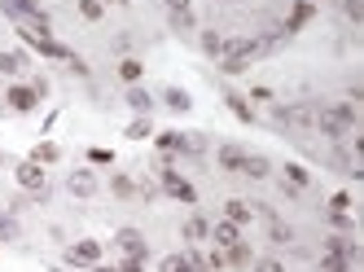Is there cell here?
Masks as SVG:
<instances>
[{"label": "cell", "mask_w": 364, "mask_h": 272, "mask_svg": "<svg viewBox=\"0 0 364 272\" xmlns=\"http://www.w3.org/2000/svg\"><path fill=\"white\" fill-rule=\"evenodd\" d=\"M211 242L220 246V251H228V246L241 242V229H237V224H228V220H220V224H211Z\"/></svg>", "instance_id": "ba28073f"}, {"label": "cell", "mask_w": 364, "mask_h": 272, "mask_svg": "<svg viewBox=\"0 0 364 272\" xmlns=\"http://www.w3.org/2000/svg\"><path fill=\"white\" fill-rule=\"evenodd\" d=\"M268 242L272 246H294V229H290L285 220H272L268 224Z\"/></svg>", "instance_id": "d6986e66"}, {"label": "cell", "mask_w": 364, "mask_h": 272, "mask_svg": "<svg viewBox=\"0 0 364 272\" xmlns=\"http://www.w3.org/2000/svg\"><path fill=\"white\" fill-rule=\"evenodd\" d=\"M22 66H27V53H18V49H0V75H18Z\"/></svg>", "instance_id": "2e32d148"}, {"label": "cell", "mask_w": 364, "mask_h": 272, "mask_svg": "<svg viewBox=\"0 0 364 272\" xmlns=\"http://www.w3.org/2000/svg\"><path fill=\"white\" fill-rule=\"evenodd\" d=\"M62 158V149L53 145V140H40V145L31 149V163H40V167H48V163H57Z\"/></svg>", "instance_id": "ffe728a7"}, {"label": "cell", "mask_w": 364, "mask_h": 272, "mask_svg": "<svg viewBox=\"0 0 364 272\" xmlns=\"http://www.w3.org/2000/svg\"><path fill=\"white\" fill-rule=\"evenodd\" d=\"M159 272H189V259H185V255H163Z\"/></svg>", "instance_id": "83f0119b"}, {"label": "cell", "mask_w": 364, "mask_h": 272, "mask_svg": "<svg viewBox=\"0 0 364 272\" xmlns=\"http://www.w3.org/2000/svg\"><path fill=\"white\" fill-rule=\"evenodd\" d=\"M128 136H132V140H145V136H154V123H150V114H136V119L128 123Z\"/></svg>", "instance_id": "603a6c76"}, {"label": "cell", "mask_w": 364, "mask_h": 272, "mask_svg": "<svg viewBox=\"0 0 364 272\" xmlns=\"http://www.w3.org/2000/svg\"><path fill=\"white\" fill-rule=\"evenodd\" d=\"M163 105H167V110H176V114H185L189 105H193V97H189L185 88H167L163 92Z\"/></svg>", "instance_id": "e0dca14e"}, {"label": "cell", "mask_w": 364, "mask_h": 272, "mask_svg": "<svg viewBox=\"0 0 364 272\" xmlns=\"http://www.w3.org/2000/svg\"><path fill=\"white\" fill-rule=\"evenodd\" d=\"M321 272H351V264H343V259H334V255H325V259H321Z\"/></svg>", "instance_id": "e575fe53"}, {"label": "cell", "mask_w": 364, "mask_h": 272, "mask_svg": "<svg viewBox=\"0 0 364 272\" xmlns=\"http://www.w3.org/2000/svg\"><path fill=\"white\" fill-rule=\"evenodd\" d=\"M185 259H189V272H211L206 255H198V251H185Z\"/></svg>", "instance_id": "d6a6232c"}, {"label": "cell", "mask_w": 364, "mask_h": 272, "mask_svg": "<svg viewBox=\"0 0 364 272\" xmlns=\"http://www.w3.org/2000/svg\"><path fill=\"white\" fill-rule=\"evenodd\" d=\"M224 220L241 229V224H250V220H254V207H250V202H241V198H228V202H224Z\"/></svg>", "instance_id": "8fae6325"}, {"label": "cell", "mask_w": 364, "mask_h": 272, "mask_svg": "<svg viewBox=\"0 0 364 272\" xmlns=\"http://www.w3.org/2000/svg\"><path fill=\"white\" fill-rule=\"evenodd\" d=\"M114 246L123 251V259H128V255H141V259L150 255V246H145V233H141V229H132V224L114 233Z\"/></svg>", "instance_id": "5b68a950"}, {"label": "cell", "mask_w": 364, "mask_h": 272, "mask_svg": "<svg viewBox=\"0 0 364 272\" xmlns=\"http://www.w3.org/2000/svg\"><path fill=\"white\" fill-rule=\"evenodd\" d=\"M22 238V229H18V220L9 216V211H0V242H18Z\"/></svg>", "instance_id": "cb8c5ba5"}, {"label": "cell", "mask_w": 364, "mask_h": 272, "mask_svg": "<svg viewBox=\"0 0 364 272\" xmlns=\"http://www.w3.org/2000/svg\"><path fill=\"white\" fill-rule=\"evenodd\" d=\"M206 238H211V224L202 216H189L185 220V242H206Z\"/></svg>", "instance_id": "ac0fdd59"}, {"label": "cell", "mask_w": 364, "mask_h": 272, "mask_svg": "<svg viewBox=\"0 0 364 272\" xmlns=\"http://www.w3.org/2000/svg\"><path fill=\"white\" fill-rule=\"evenodd\" d=\"M159 149L163 154H180V132H163L159 136Z\"/></svg>", "instance_id": "f546056e"}, {"label": "cell", "mask_w": 364, "mask_h": 272, "mask_svg": "<svg viewBox=\"0 0 364 272\" xmlns=\"http://www.w3.org/2000/svg\"><path fill=\"white\" fill-rule=\"evenodd\" d=\"M110 185H114V193H119V198H128V193H132V180H128V176H114Z\"/></svg>", "instance_id": "f35d334b"}, {"label": "cell", "mask_w": 364, "mask_h": 272, "mask_svg": "<svg viewBox=\"0 0 364 272\" xmlns=\"http://www.w3.org/2000/svg\"><path fill=\"white\" fill-rule=\"evenodd\" d=\"M14 176H18V185L27 189V193H44V189H48V171L40 167V163H31V158H27V163H18V171H14Z\"/></svg>", "instance_id": "7a4b0ae2"}, {"label": "cell", "mask_w": 364, "mask_h": 272, "mask_svg": "<svg viewBox=\"0 0 364 272\" xmlns=\"http://www.w3.org/2000/svg\"><path fill=\"white\" fill-rule=\"evenodd\" d=\"M224 101H228V110H233L241 123H254V110L246 105V97H237V92H224Z\"/></svg>", "instance_id": "44dd1931"}, {"label": "cell", "mask_w": 364, "mask_h": 272, "mask_svg": "<svg viewBox=\"0 0 364 272\" xmlns=\"http://www.w3.org/2000/svg\"><path fill=\"white\" fill-rule=\"evenodd\" d=\"M241 176H250V180H268V176H272V163L263 158V154H246V163H241Z\"/></svg>", "instance_id": "7c38bea8"}, {"label": "cell", "mask_w": 364, "mask_h": 272, "mask_svg": "<svg viewBox=\"0 0 364 272\" xmlns=\"http://www.w3.org/2000/svg\"><path fill=\"white\" fill-rule=\"evenodd\" d=\"M220 66H224V75H241L250 62H241V57H220Z\"/></svg>", "instance_id": "836d02e7"}, {"label": "cell", "mask_w": 364, "mask_h": 272, "mask_svg": "<svg viewBox=\"0 0 364 272\" xmlns=\"http://www.w3.org/2000/svg\"><path fill=\"white\" fill-rule=\"evenodd\" d=\"M202 53L220 57V53H224V35H220V31H202Z\"/></svg>", "instance_id": "4316f807"}, {"label": "cell", "mask_w": 364, "mask_h": 272, "mask_svg": "<svg viewBox=\"0 0 364 272\" xmlns=\"http://www.w3.org/2000/svg\"><path fill=\"white\" fill-rule=\"evenodd\" d=\"M312 185V171L303 163H285V193H303Z\"/></svg>", "instance_id": "52a82bcc"}, {"label": "cell", "mask_w": 364, "mask_h": 272, "mask_svg": "<svg viewBox=\"0 0 364 272\" xmlns=\"http://www.w3.org/2000/svg\"><path fill=\"white\" fill-rule=\"evenodd\" d=\"M312 127H321L330 140H343V136H351V127H356V110H351V105H325V110H316V123Z\"/></svg>", "instance_id": "6da1fadb"}, {"label": "cell", "mask_w": 364, "mask_h": 272, "mask_svg": "<svg viewBox=\"0 0 364 272\" xmlns=\"http://www.w3.org/2000/svg\"><path fill=\"white\" fill-rule=\"evenodd\" d=\"M66 189H70L75 198H92V193H97V176H92L88 167H79V171L66 176Z\"/></svg>", "instance_id": "8992f818"}, {"label": "cell", "mask_w": 364, "mask_h": 272, "mask_svg": "<svg viewBox=\"0 0 364 272\" xmlns=\"http://www.w3.org/2000/svg\"><path fill=\"white\" fill-rule=\"evenodd\" d=\"M276 123L281 127H312L316 123V110H312V105H276Z\"/></svg>", "instance_id": "3957f363"}, {"label": "cell", "mask_w": 364, "mask_h": 272, "mask_svg": "<svg viewBox=\"0 0 364 272\" xmlns=\"http://www.w3.org/2000/svg\"><path fill=\"white\" fill-rule=\"evenodd\" d=\"M66 66H70V70H75V75H88V62H83V57H79V53H66Z\"/></svg>", "instance_id": "74e56055"}, {"label": "cell", "mask_w": 364, "mask_h": 272, "mask_svg": "<svg viewBox=\"0 0 364 272\" xmlns=\"http://www.w3.org/2000/svg\"><path fill=\"white\" fill-rule=\"evenodd\" d=\"M330 211H334V216H347V211H351V193H334L330 198Z\"/></svg>", "instance_id": "1f68e13d"}, {"label": "cell", "mask_w": 364, "mask_h": 272, "mask_svg": "<svg viewBox=\"0 0 364 272\" xmlns=\"http://www.w3.org/2000/svg\"><path fill=\"white\" fill-rule=\"evenodd\" d=\"M254 272H285L281 259H254Z\"/></svg>", "instance_id": "d590c367"}, {"label": "cell", "mask_w": 364, "mask_h": 272, "mask_svg": "<svg viewBox=\"0 0 364 272\" xmlns=\"http://www.w3.org/2000/svg\"><path fill=\"white\" fill-rule=\"evenodd\" d=\"M101 5H123V0H101Z\"/></svg>", "instance_id": "b9f144b4"}, {"label": "cell", "mask_w": 364, "mask_h": 272, "mask_svg": "<svg viewBox=\"0 0 364 272\" xmlns=\"http://www.w3.org/2000/svg\"><path fill=\"white\" fill-rule=\"evenodd\" d=\"M172 31H176V35L198 31V18H193V9H185V14H172Z\"/></svg>", "instance_id": "d4e9b609"}, {"label": "cell", "mask_w": 364, "mask_h": 272, "mask_svg": "<svg viewBox=\"0 0 364 272\" xmlns=\"http://www.w3.org/2000/svg\"><path fill=\"white\" fill-rule=\"evenodd\" d=\"M88 272H119V268H101V264H92V268H88Z\"/></svg>", "instance_id": "60d3db41"}, {"label": "cell", "mask_w": 364, "mask_h": 272, "mask_svg": "<svg viewBox=\"0 0 364 272\" xmlns=\"http://www.w3.org/2000/svg\"><path fill=\"white\" fill-rule=\"evenodd\" d=\"M141 62H136V57H123V62H119V79H123V84H136V79H141Z\"/></svg>", "instance_id": "484cf974"}, {"label": "cell", "mask_w": 364, "mask_h": 272, "mask_svg": "<svg viewBox=\"0 0 364 272\" xmlns=\"http://www.w3.org/2000/svg\"><path fill=\"white\" fill-rule=\"evenodd\" d=\"M343 14L351 22H364V0H343Z\"/></svg>", "instance_id": "4dcf8cb0"}, {"label": "cell", "mask_w": 364, "mask_h": 272, "mask_svg": "<svg viewBox=\"0 0 364 272\" xmlns=\"http://www.w3.org/2000/svg\"><path fill=\"white\" fill-rule=\"evenodd\" d=\"M0 163H5V154H0Z\"/></svg>", "instance_id": "7bdbcfd3"}, {"label": "cell", "mask_w": 364, "mask_h": 272, "mask_svg": "<svg viewBox=\"0 0 364 272\" xmlns=\"http://www.w3.org/2000/svg\"><path fill=\"white\" fill-rule=\"evenodd\" d=\"M5 101H9V105H14V110H18V114H27V110H35V101H40V97H35V92H31V88H22V84H14V88H9V92H5Z\"/></svg>", "instance_id": "5bb4252c"}, {"label": "cell", "mask_w": 364, "mask_h": 272, "mask_svg": "<svg viewBox=\"0 0 364 272\" xmlns=\"http://www.w3.org/2000/svg\"><path fill=\"white\" fill-rule=\"evenodd\" d=\"M119 272H145V259L141 255H128L123 264H119Z\"/></svg>", "instance_id": "8d00e7d4"}, {"label": "cell", "mask_w": 364, "mask_h": 272, "mask_svg": "<svg viewBox=\"0 0 364 272\" xmlns=\"http://www.w3.org/2000/svg\"><path fill=\"white\" fill-rule=\"evenodd\" d=\"M233 5H237V0H233Z\"/></svg>", "instance_id": "ee69618b"}, {"label": "cell", "mask_w": 364, "mask_h": 272, "mask_svg": "<svg viewBox=\"0 0 364 272\" xmlns=\"http://www.w3.org/2000/svg\"><path fill=\"white\" fill-rule=\"evenodd\" d=\"M312 14H316V5H312V0H299V5L290 9V18H285V35H294L299 27H307Z\"/></svg>", "instance_id": "30bf717a"}, {"label": "cell", "mask_w": 364, "mask_h": 272, "mask_svg": "<svg viewBox=\"0 0 364 272\" xmlns=\"http://www.w3.org/2000/svg\"><path fill=\"white\" fill-rule=\"evenodd\" d=\"M325 255L343 259V264H351V268H356V259H360V251H356V242H347V238H330V242H325Z\"/></svg>", "instance_id": "9c48e42d"}, {"label": "cell", "mask_w": 364, "mask_h": 272, "mask_svg": "<svg viewBox=\"0 0 364 272\" xmlns=\"http://www.w3.org/2000/svg\"><path fill=\"white\" fill-rule=\"evenodd\" d=\"M123 101H128V110H136V114H150V110H154V97H150V92H145L141 84H128Z\"/></svg>", "instance_id": "4fadbf2b"}, {"label": "cell", "mask_w": 364, "mask_h": 272, "mask_svg": "<svg viewBox=\"0 0 364 272\" xmlns=\"http://www.w3.org/2000/svg\"><path fill=\"white\" fill-rule=\"evenodd\" d=\"M105 14V5H101V0H79V18H88V22H97V18H101Z\"/></svg>", "instance_id": "f1b7e54d"}, {"label": "cell", "mask_w": 364, "mask_h": 272, "mask_svg": "<svg viewBox=\"0 0 364 272\" xmlns=\"http://www.w3.org/2000/svg\"><path fill=\"white\" fill-rule=\"evenodd\" d=\"M97 259H101V242H88V238L75 242V246L66 251V264H70V268H92Z\"/></svg>", "instance_id": "277c9868"}, {"label": "cell", "mask_w": 364, "mask_h": 272, "mask_svg": "<svg viewBox=\"0 0 364 272\" xmlns=\"http://www.w3.org/2000/svg\"><path fill=\"white\" fill-rule=\"evenodd\" d=\"M215 158H220L224 171H241V163H246V149H241V145H220V154H215Z\"/></svg>", "instance_id": "9a60e30c"}, {"label": "cell", "mask_w": 364, "mask_h": 272, "mask_svg": "<svg viewBox=\"0 0 364 272\" xmlns=\"http://www.w3.org/2000/svg\"><path fill=\"white\" fill-rule=\"evenodd\" d=\"M180 154H206V136L202 132H180Z\"/></svg>", "instance_id": "7402d4cb"}, {"label": "cell", "mask_w": 364, "mask_h": 272, "mask_svg": "<svg viewBox=\"0 0 364 272\" xmlns=\"http://www.w3.org/2000/svg\"><path fill=\"white\" fill-rule=\"evenodd\" d=\"M163 5H167V14H185L189 0H163Z\"/></svg>", "instance_id": "ab89813d"}]
</instances>
